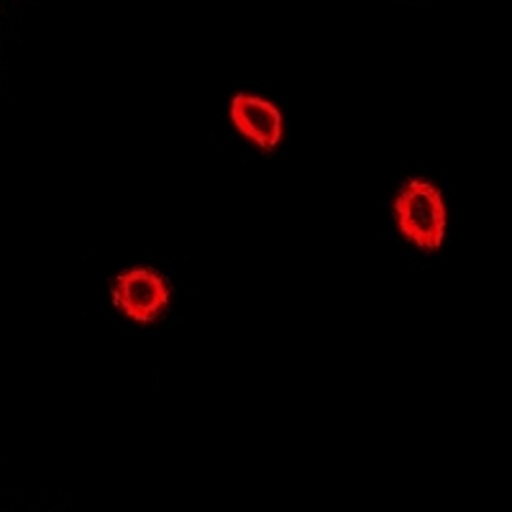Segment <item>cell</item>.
Masks as SVG:
<instances>
[{"label": "cell", "mask_w": 512, "mask_h": 512, "mask_svg": "<svg viewBox=\"0 0 512 512\" xmlns=\"http://www.w3.org/2000/svg\"><path fill=\"white\" fill-rule=\"evenodd\" d=\"M113 303L139 323H154L169 308V290L167 280L162 274L149 267L128 269L121 272L113 282Z\"/></svg>", "instance_id": "7a4b0ae2"}, {"label": "cell", "mask_w": 512, "mask_h": 512, "mask_svg": "<svg viewBox=\"0 0 512 512\" xmlns=\"http://www.w3.org/2000/svg\"><path fill=\"white\" fill-rule=\"evenodd\" d=\"M395 221L402 236L425 251H438L446 233V205L441 190L428 180L405 182L395 200Z\"/></svg>", "instance_id": "6da1fadb"}, {"label": "cell", "mask_w": 512, "mask_h": 512, "mask_svg": "<svg viewBox=\"0 0 512 512\" xmlns=\"http://www.w3.org/2000/svg\"><path fill=\"white\" fill-rule=\"evenodd\" d=\"M231 118L246 139L256 141L264 152H274L282 139V113L264 98L239 93L231 100Z\"/></svg>", "instance_id": "3957f363"}]
</instances>
